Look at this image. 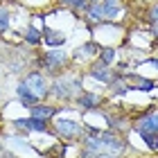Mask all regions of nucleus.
<instances>
[{
  "label": "nucleus",
  "instance_id": "f257e3e1",
  "mask_svg": "<svg viewBox=\"0 0 158 158\" xmlns=\"http://www.w3.org/2000/svg\"><path fill=\"white\" fill-rule=\"evenodd\" d=\"M99 142H102V154H106V156H120L127 149V142L113 131L99 133Z\"/></svg>",
  "mask_w": 158,
  "mask_h": 158
},
{
  "label": "nucleus",
  "instance_id": "f03ea898",
  "mask_svg": "<svg viewBox=\"0 0 158 158\" xmlns=\"http://www.w3.org/2000/svg\"><path fill=\"white\" fill-rule=\"evenodd\" d=\"M50 90H52L54 97L68 99V97H73V93L81 90V79H77V77H70V79H56Z\"/></svg>",
  "mask_w": 158,
  "mask_h": 158
},
{
  "label": "nucleus",
  "instance_id": "7ed1b4c3",
  "mask_svg": "<svg viewBox=\"0 0 158 158\" xmlns=\"http://www.w3.org/2000/svg\"><path fill=\"white\" fill-rule=\"evenodd\" d=\"M54 129H56V135H61L63 140H75L84 131V127L75 120H54Z\"/></svg>",
  "mask_w": 158,
  "mask_h": 158
},
{
  "label": "nucleus",
  "instance_id": "20e7f679",
  "mask_svg": "<svg viewBox=\"0 0 158 158\" xmlns=\"http://www.w3.org/2000/svg\"><path fill=\"white\" fill-rule=\"evenodd\" d=\"M66 63V52L63 50H50L41 56V66H45L48 73H59Z\"/></svg>",
  "mask_w": 158,
  "mask_h": 158
},
{
  "label": "nucleus",
  "instance_id": "39448f33",
  "mask_svg": "<svg viewBox=\"0 0 158 158\" xmlns=\"http://www.w3.org/2000/svg\"><path fill=\"white\" fill-rule=\"evenodd\" d=\"M23 81L27 84V88H30V90H32V93H34V95H36L39 99H41V97H45L48 93H50L48 79L43 77L41 73H32V75H27V77L23 79Z\"/></svg>",
  "mask_w": 158,
  "mask_h": 158
},
{
  "label": "nucleus",
  "instance_id": "423d86ee",
  "mask_svg": "<svg viewBox=\"0 0 158 158\" xmlns=\"http://www.w3.org/2000/svg\"><path fill=\"white\" fill-rule=\"evenodd\" d=\"M14 124L23 131H39V133L48 131V120H39V118H18L14 120Z\"/></svg>",
  "mask_w": 158,
  "mask_h": 158
},
{
  "label": "nucleus",
  "instance_id": "0eeeda50",
  "mask_svg": "<svg viewBox=\"0 0 158 158\" xmlns=\"http://www.w3.org/2000/svg\"><path fill=\"white\" fill-rule=\"evenodd\" d=\"M135 131H147V133H158V113H147L135 122Z\"/></svg>",
  "mask_w": 158,
  "mask_h": 158
},
{
  "label": "nucleus",
  "instance_id": "6e6552de",
  "mask_svg": "<svg viewBox=\"0 0 158 158\" xmlns=\"http://www.w3.org/2000/svg\"><path fill=\"white\" fill-rule=\"evenodd\" d=\"M77 104L81 106L84 111H95L99 104H102V97L97 93H79L77 95Z\"/></svg>",
  "mask_w": 158,
  "mask_h": 158
},
{
  "label": "nucleus",
  "instance_id": "1a4fd4ad",
  "mask_svg": "<svg viewBox=\"0 0 158 158\" xmlns=\"http://www.w3.org/2000/svg\"><path fill=\"white\" fill-rule=\"evenodd\" d=\"M16 93H18V102L23 104V106H30V109H32V106L39 102V97L34 95V93H32L30 88H27V84H25V81H20V84H18Z\"/></svg>",
  "mask_w": 158,
  "mask_h": 158
},
{
  "label": "nucleus",
  "instance_id": "9d476101",
  "mask_svg": "<svg viewBox=\"0 0 158 158\" xmlns=\"http://www.w3.org/2000/svg\"><path fill=\"white\" fill-rule=\"evenodd\" d=\"M43 41H45L48 48H59V45H63L66 36H63L61 32L52 30V27H43Z\"/></svg>",
  "mask_w": 158,
  "mask_h": 158
},
{
  "label": "nucleus",
  "instance_id": "9b49d317",
  "mask_svg": "<svg viewBox=\"0 0 158 158\" xmlns=\"http://www.w3.org/2000/svg\"><path fill=\"white\" fill-rule=\"evenodd\" d=\"M59 109L56 106H45V104H34L32 106V118H39V120H52Z\"/></svg>",
  "mask_w": 158,
  "mask_h": 158
},
{
  "label": "nucleus",
  "instance_id": "f8f14e48",
  "mask_svg": "<svg viewBox=\"0 0 158 158\" xmlns=\"http://www.w3.org/2000/svg\"><path fill=\"white\" fill-rule=\"evenodd\" d=\"M90 77H95L97 81H111V70L104 61H95L90 66Z\"/></svg>",
  "mask_w": 158,
  "mask_h": 158
},
{
  "label": "nucleus",
  "instance_id": "ddd939ff",
  "mask_svg": "<svg viewBox=\"0 0 158 158\" xmlns=\"http://www.w3.org/2000/svg\"><path fill=\"white\" fill-rule=\"evenodd\" d=\"M102 11H104V20H115L122 9H120L118 0H104L102 2Z\"/></svg>",
  "mask_w": 158,
  "mask_h": 158
},
{
  "label": "nucleus",
  "instance_id": "4468645a",
  "mask_svg": "<svg viewBox=\"0 0 158 158\" xmlns=\"http://www.w3.org/2000/svg\"><path fill=\"white\" fill-rule=\"evenodd\" d=\"M86 18H88L93 25H99V23H104V11H102V5H97V2H90V5H88V9H86Z\"/></svg>",
  "mask_w": 158,
  "mask_h": 158
},
{
  "label": "nucleus",
  "instance_id": "2eb2a0df",
  "mask_svg": "<svg viewBox=\"0 0 158 158\" xmlns=\"http://www.w3.org/2000/svg\"><path fill=\"white\" fill-rule=\"evenodd\" d=\"M156 86V81H152V79H142V77H131V84H129V88H138V90H152Z\"/></svg>",
  "mask_w": 158,
  "mask_h": 158
},
{
  "label": "nucleus",
  "instance_id": "dca6fc26",
  "mask_svg": "<svg viewBox=\"0 0 158 158\" xmlns=\"http://www.w3.org/2000/svg\"><path fill=\"white\" fill-rule=\"evenodd\" d=\"M23 36H25V41L27 43H30V45H39V43L43 41V32L41 30H36V27H27V30H25V34H23Z\"/></svg>",
  "mask_w": 158,
  "mask_h": 158
},
{
  "label": "nucleus",
  "instance_id": "f3484780",
  "mask_svg": "<svg viewBox=\"0 0 158 158\" xmlns=\"http://www.w3.org/2000/svg\"><path fill=\"white\" fill-rule=\"evenodd\" d=\"M140 135H142V140H145V145L149 147V149H158V133H147V131H140Z\"/></svg>",
  "mask_w": 158,
  "mask_h": 158
},
{
  "label": "nucleus",
  "instance_id": "a211bd4d",
  "mask_svg": "<svg viewBox=\"0 0 158 158\" xmlns=\"http://www.w3.org/2000/svg\"><path fill=\"white\" fill-rule=\"evenodd\" d=\"M99 61H104L106 66H111V63L115 61V48H104L102 52H99Z\"/></svg>",
  "mask_w": 158,
  "mask_h": 158
},
{
  "label": "nucleus",
  "instance_id": "6ab92c4d",
  "mask_svg": "<svg viewBox=\"0 0 158 158\" xmlns=\"http://www.w3.org/2000/svg\"><path fill=\"white\" fill-rule=\"evenodd\" d=\"M63 5H68V7H73V9H77V11H86L88 9V0H61Z\"/></svg>",
  "mask_w": 158,
  "mask_h": 158
},
{
  "label": "nucleus",
  "instance_id": "aec40b11",
  "mask_svg": "<svg viewBox=\"0 0 158 158\" xmlns=\"http://www.w3.org/2000/svg\"><path fill=\"white\" fill-rule=\"evenodd\" d=\"M9 30V11L7 7H0V34Z\"/></svg>",
  "mask_w": 158,
  "mask_h": 158
},
{
  "label": "nucleus",
  "instance_id": "412c9836",
  "mask_svg": "<svg viewBox=\"0 0 158 158\" xmlns=\"http://www.w3.org/2000/svg\"><path fill=\"white\" fill-rule=\"evenodd\" d=\"M111 90L115 93V95H124V93L129 90V86H124V81H122L120 77H115V79H113V84H111Z\"/></svg>",
  "mask_w": 158,
  "mask_h": 158
},
{
  "label": "nucleus",
  "instance_id": "4be33fe9",
  "mask_svg": "<svg viewBox=\"0 0 158 158\" xmlns=\"http://www.w3.org/2000/svg\"><path fill=\"white\" fill-rule=\"evenodd\" d=\"M97 43H93V41H88V43H86V45H84V50H81V54H86V56H90V54H95L97 52Z\"/></svg>",
  "mask_w": 158,
  "mask_h": 158
},
{
  "label": "nucleus",
  "instance_id": "5701e85b",
  "mask_svg": "<svg viewBox=\"0 0 158 158\" xmlns=\"http://www.w3.org/2000/svg\"><path fill=\"white\" fill-rule=\"evenodd\" d=\"M81 158H99V154H97V152H93V149H86V147H84Z\"/></svg>",
  "mask_w": 158,
  "mask_h": 158
},
{
  "label": "nucleus",
  "instance_id": "b1692460",
  "mask_svg": "<svg viewBox=\"0 0 158 158\" xmlns=\"http://www.w3.org/2000/svg\"><path fill=\"white\" fill-rule=\"evenodd\" d=\"M152 16L158 20V5H156V7H152Z\"/></svg>",
  "mask_w": 158,
  "mask_h": 158
},
{
  "label": "nucleus",
  "instance_id": "393cba45",
  "mask_svg": "<svg viewBox=\"0 0 158 158\" xmlns=\"http://www.w3.org/2000/svg\"><path fill=\"white\" fill-rule=\"evenodd\" d=\"M152 32H154V36L158 39V25H152Z\"/></svg>",
  "mask_w": 158,
  "mask_h": 158
},
{
  "label": "nucleus",
  "instance_id": "a878e982",
  "mask_svg": "<svg viewBox=\"0 0 158 158\" xmlns=\"http://www.w3.org/2000/svg\"><path fill=\"white\" fill-rule=\"evenodd\" d=\"M149 66H154V68H158V59H152V61H149Z\"/></svg>",
  "mask_w": 158,
  "mask_h": 158
},
{
  "label": "nucleus",
  "instance_id": "bb28decb",
  "mask_svg": "<svg viewBox=\"0 0 158 158\" xmlns=\"http://www.w3.org/2000/svg\"><path fill=\"white\" fill-rule=\"evenodd\" d=\"M88 2H97V0H88Z\"/></svg>",
  "mask_w": 158,
  "mask_h": 158
}]
</instances>
